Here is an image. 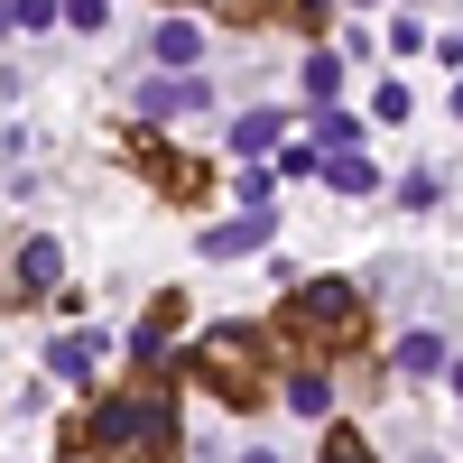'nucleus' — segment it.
<instances>
[{
	"mask_svg": "<svg viewBox=\"0 0 463 463\" xmlns=\"http://www.w3.org/2000/svg\"><path fill=\"white\" fill-rule=\"evenodd\" d=\"M399 371H408V380H436V371H445V334H408V343H399Z\"/></svg>",
	"mask_w": 463,
	"mask_h": 463,
	"instance_id": "9b49d317",
	"label": "nucleus"
},
{
	"mask_svg": "<svg viewBox=\"0 0 463 463\" xmlns=\"http://www.w3.org/2000/svg\"><path fill=\"white\" fill-rule=\"evenodd\" d=\"M241 463H279V454H241Z\"/></svg>",
	"mask_w": 463,
	"mask_h": 463,
	"instance_id": "aec40b11",
	"label": "nucleus"
},
{
	"mask_svg": "<svg viewBox=\"0 0 463 463\" xmlns=\"http://www.w3.org/2000/svg\"><path fill=\"white\" fill-rule=\"evenodd\" d=\"M288 334L306 343V353H353V343L371 334V306H362L353 279H306L288 297Z\"/></svg>",
	"mask_w": 463,
	"mask_h": 463,
	"instance_id": "7ed1b4c3",
	"label": "nucleus"
},
{
	"mask_svg": "<svg viewBox=\"0 0 463 463\" xmlns=\"http://www.w3.org/2000/svg\"><path fill=\"white\" fill-rule=\"evenodd\" d=\"M306 93L334 102V93H343V65H334V56H306Z\"/></svg>",
	"mask_w": 463,
	"mask_h": 463,
	"instance_id": "dca6fc26",
	"label": "nucleus"
},
{
	"mask_svg": "<svg viewBox=\"0 0 463 463\" xmlns=\"http://www.w3.org/2000/svg\"><path fill=\"white\" fill-rule=\"evenodd\" d=\"M139 111H158V121L167 111H204V84L195 74H158V84H139Z\"/></svg>",
	"mask_w": 463,
	"mask_h": 463,
	"instance_id": "6e6552de",
	"label": "nucleus"
},
{
	"mask_svg": "<svg viewBox=\"0 0 463 463\" xmlns=\"http://www.w3.org/2000/svg\"><path fill=\"white\" fill-rule=\"evenodd\" d=\"M148 56H158L167 74H195V56H204V28H195V19H158V37H148Z\"/></svg>",
	"mask_w": 463,
	"mask_h": 463,
	"instance_id": "423d86ee",
	"label": "nucleus"
},
{
	"mask_svg": "<svg viewBox=\"0 0 463 463\" xmlns=\"http://www.w3.org/2000/svg\"><path fill=\"white\" fill-rule=\"evenodd\" d=\"M148 176H158L167 195H204V167H185V148H148Z\"/></svg>",
	"mask_w": 463,
	"mask_h": 463,
	"instance_id": "9d476101",
	"label": "nucleus"
},
{
	"mask_svg": "<svg viewBox=\"0 0 463 463\" xmlns=\"http://www.w3.org/2000/svg\"><path fill=\"white\" fill-rule=\"evenodd\" d=\"M93 362H102V343H93V334H65V343H47V371H56V380H93Z\"/></svg>",
	"mask_w": 463,
	"mask_h": 463,
	"instance_id": "1a4fd4ad",
	"label": "nucleus"
},
{
	"mask_svg": "<svg viewBox=\"0 0 463 463\" xmlns=\"http://www.w3.org/2000/svg\"><path fill=\"white\" fill-rule=\"evenodd\" d=\"M56 279H65V250L47 241V232H37V241L19 250V279H10V297H47Z\"/></svg>",
	"mask_w": 463,
	"mask_h": 463,
	"instance_id": "0eeeda50",
	"label": "nucleus"
},
{
	"mask_svg": "<svg viewBox=\"0 0 463 463\" xmlns=\"http://www.w3.org/2000/svg\"><path fill=\"white\" fill-rule=\"evenodd\" d=\"M325 176H334V195H371V185H380V167H371V158H334Z\"/></svg>",
	"mask_w": 463,
	"mask_h": 463,
	"instance_id": "4468645a",
	"label": "nucleus"
},
{
	"mask_svg": "<svg viewBox=\"0 0 463 463\" xmlns=\"http://www.w3.org/2000/svg\"><path fill=\"white\" fill-rule=\"evenodd\" d=\"M269 232H279L269 213H232L222 232H204V260H250V250H269Z\"/></svg>",
	"mask_w": 463,
	"mask_h": 463,
	"instance_id": "39448f33",
	"label": "nucleus"
},
{
	"mask_svg": "<svg viewBox=\"0 0 463 463\" xmlns=\"http://www.w3.org/2000/svg\"><path fill=\"white\" fill-rule=\"evenodd\" d=\"M454 399H463V362H454Z\"/></svg>",
	"mask_w": 463,
	"mask_h": 463,
	"instance_id": "6ab92c4d",
	"label": "nucleus"
},
{
	"mask_svg": "<svg viewBox=\"0 0 463 463\" xmlns=\"http://www.w3.org/2000/svg\"><path fill=\"white\" fill-rule=\"evenodd\" d=\"M47 19H65V0H10V28H47Z\"/></svg>",
	"mask_w": 463,
	"mask_h": 463,
	"instance_id": "f3484780",
	"label": "nucleus"
},
{
	"mask_svg": "<svg viewBox=\"0 0 463 463\" xmlns=\"http://www.w3.org/2000/svg\"><path fill=\"white\" fill-rule=\"evenodd\" d=\"M325 463H380V454H371L362 427H334V436H325Z\"/></svg>",
	"mask_w": 463,
	"mask_h": 463,
	"instance_id": "2eb2a0df",
	"label": "nucleus"
},
{
	"mask_svg": "<svg viewBox=\"0 0 463 463\" xmlns=\"http://www.w3.org/2000/svg\"><path fill=\"white\" fill-rule=\"evenodd\" d=\"M65 454H93V463H176V408H167V380L139 371V390L102 399L84 427L65 436Z\"/></svg>",
	"mask_w": 463,
	"mask_h": 463,
	"instance_id": "f257e3e1",
	"label": "nucleus"
},
{
	"mask_svg": "<svg viewBox=\"0 0 463 463\" xmlns=\"http://www.w3.org/2000/svg\"><path fill=\"white\" fill-rule=\"evenodd\" d=\"M176 325H185V297H158V306L139 316V334H130V362H139L148 380L167 371V343H176Z\"/></svg>",
	"mask_w": 463,
	"mask_h": 463,
	"instance_id": "20e7f679",
	"label": "nucleus"
},
{
	"mask_svg": "<svg viewBox=\"0 0 463 463\" xmlns=\"http://www.w3.org/2000/svg\"><path fill=\"white\" fill-rule=\"evenodd\" d=\"M185 380H204V390L222 399V408H260L269 390V334L260 325H222V334H204L195 353H185Z\"/></svg>",
	"mask_w": 463,
	"mask_h": 463,
	"instance_id": "f03ea898",
	"label": "nucleus"
},
{
	"mask_svg": "<svg viewBox=\"0 0 463 463\" xmlns=\"http://www.w3.org/2000/svg\"><path fill=\"white\" fill-rule=\"evenodd\" d=\"M65 19H74V28H102V19H111V0H65Z\"/></svg>",
	"mask_w": 463,
	"mask_h": 463,
	"instance_id": "a211bd4d",
	"label": "nucleus"
},
{
	"mask_svg": "<svg viewBox=\"0 0 463 463\" xmlns=\"http://www.w3.org/2000/svg\"><path fill=\"white\" fill-rule=\"evenodd\" d=\"M269 139H279V111H241V121H232V158H260Z\"/></svg>",
	"mask_w": 463,
	"mask_h": 463,
	"instance_id": "f8f14e48",
	"label": "nucleus"
},
{
	"mask_svg": "<svg viewBox=\"0 0 463 463\" xmlns=\"http://www.w3.org/2000/svg\"><path fill=\"white\" fill-rule=\"evenodd\" d=\"M288 408H297V417H325V408H334L325 371H297V380H288Z\"/></svg>",
	"mask_w": 463,
	"mask_h": 463,
	"instance_id": "ddd939ff",
	"label": "nucleus"
}]
</instances>
